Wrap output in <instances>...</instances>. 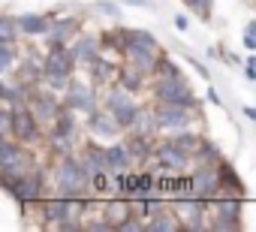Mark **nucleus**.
I'll use <instances>...</instances> for the list:
<instances>
[{"instance_id": "1", "label": "nucleus", "mask_w": 256, "mask_h": 232, "mask_svg": "<svg viewBox=\"0 0 256 232\" xmlns=\"http://www.w3.org/2000/svg\"><path fill=\"white\" fill-rule=\"evenodd\" d=\"M54 187L60 196H82V190L90 187V172H88L84 160L64 154V160L54 166Z\"/></svg>"}, {"instance_id": "2", "label": "nucleus", "mask_w": 256, "mask_h": 232, "mask_svg": "<svg viewBox=\"0 0 256 232\" xmlns=\"http://www.w3.org/2000/svg\"><path fill=\"white\" fill-rule=\"evenodd\" d=\"M76 54L72 48H66L64 42H52L46 60H42V76L52 82V84H64L70 76H72V66H76Z\"/></svg>"}, {"instance_id": "3", "label": "nucleus", "mask_w": 256, "mask_h": 232, "mask_svg": "<svg viewBox=\"0 0 256 232\" xmlns=\"http://www.w3.org/2000/svg\"><path fill=\"white\" fill-rule=\"evenodd\" d=\"M154 118L160 130L169 133H184L193 124V106H181V102H160L154 108Z\"/></svg>"}, {"instance_id": "4", "label": "nucleus", "mask_w": 256, "mask_h": 232, "mask_svg": "<svg viewBox=\"0 0 256 232\" xmlns=\"http://www.w3.org/2000/svg\"><path fill=\"white\" fill-rule=\"evenodd\" d=\"M154 96H157L160 102L196 106V100H193V90H190V84H187V78H184L181 72H175V76H166V78H157V84H154Z\"/></svg>"}, {"instance_id": "5", "label": "nucleus", "mask_w": 256, "mask_h": 232, "mask_svg": "<svg viewBox=\"0 0 256 232\" xmlns=\"http://www.w3.org/2000/svg\"><path fill=\"white\" fill-rule=\"evenodd\" d=\"M106 108L120 121L124 130H133V124H136V118H139V112H142V108L136 106V100L126 94V90H114V94H108V96H106Z\"/></svg>"}, {"instance_id": "6", "label": "nucleus", "mask_w": 256, "mask_h": 232, "mask_svg": "<svg viewBox=\"0 0 256 232\" xmlns=\"http://www.w3.org/2000/svg\"><path fill=\"white\" fill-rule=\"evenodd\" d=\"M154 157H157V166H160L163 172H184V169L190 166V154H187L175 139H169V142L157 145Z\"/></svg>"}, {"instance_id": "7", "label": "nucleus", "mask_w": 256, "mask_h": 232, "mask_svg": "<svg viewBox=\"0 0 256 232\" xmlns=\"http://www.w3.org/2000/svg\"><path fill=\"white\" fill-rule=\"evenodd\" d=\"M30 112L36 114V121L42 124V127H54V121H58V114H60V102L52 96V94H34L30 96Z\"/></svg>"}, {"instance_id": "8", "label": "nucleus", "mask_w": 256, "mask_h": 232, "mask_svg": "<svg viewBox=\"0 0 256 232\" xmlns=\"http://www.w3.org/2000/svg\"><path fill=\"white\" fill-rule=\"evenodd\" d=\"M90 130L96 133V136H102V139H112V136H118L124 127H120V121L114 118L112 112H90Z\"/></svg>"}, {"instance_id": "9", "label": "nucleus", "mask_w": 256, "mask_h": 232, "mask_svg": "<svg viewBox=\"0 0 256 232\" xmlns=\"http://www.w3.org/2000/svg\"><path fill=\"white\" fill-rule=\"evenodd\" d=\"M106 154H108V172H126L133 163V151L126 142L124 145H108Z\"/></svg>"}, {"instance_id": "10", "label": "nucleus", "mask_w": 256, "mask_h": 232, "mask_svg": "<svg viewBox=\"0 0 256 232\" xmlns=\"http://www.w3.org/2000/svg\"><path fill=\"white\" fill-rule=\"evenodd\" d=\"M82 160H84L90 178L100 175V172H108V154H106V148H100V145H88L84 154H82Z\"/></svg>"}, {"instance_id": "11", "label": "nucleus", "mask_w": 256, "mask_h": 232, "mask_svg": "<svg viewBox=\"0 0 256 232\" xmlns=\"http://www.w3.org/2000/svg\"><path fill=\"white\" fill-rule=\"evenodd\" d=\"M148 229H154V232H163V229H184V223H181V217H178V211H166L163 205L151 214V220H148Z\"/></svg>"}, {"instance_id": "12", "label": "nucleus", "mask_w": 256, "mask_h": 232, "mask_svg": "<svg viewBox=\"0 0 256 232\" xmlns=\"http://www.w3.org/2000/svg\"><path fill=\"white\" fill-rule=\"evenodd\" d=\"M66 106L76 112V108H84V112H94V96H90V90L84 88V84H78V82H72L70 84V90H66Z\"/></svg>"}, {"instance_id": "13", "label": "nucleus", "mask_w": 256, "mask_h": 232, "mask_svg": "<svg viewBox=\"0 0 256 232\" xmlns=\"http://www.w3.org/2000/svg\"><path fill=\"white\" fill-rule=\"evenodd\" d=\"M76 22L72 18H60V22H52V28H48V42H66V40H72V34H76Z\"/></svg>"}, {"instance_id": "14", "label": "nucleus", "mask_w": 256, "mask_h": 232, "mask_svg": "<svg viewBox=\"0 0 256 232\" xmlns=\"http://www.w3.org/2000/svg\"><path fill=\"white\" fill-rule=\"evenodd\" d=\"M130 214H133V199H130V202H120V199H118V202L106 205V217L112 220V226H114V229H120V223L130 217Z\"/></svg>"}, {"instance_id": "15", "label": "nucleus", "mask_w": 256, "mask_h": 232, "mask_svg": "<svg viewBox=\"0 0 256 232\" xmlns=\"http://www.w3.org/2000/svg\"><path fill=\"white\" fill-rule=\"evenodd\" d=\"M72 54H76L78 64H94L100 58V46H96V40H82V42L72 46Z\"/></svg>"}, {"instance_id": "16", "label": "nucleus", "mask_w": 256, "mask_h": 232, "mask_svg": "<svg viewBox=\"0 0 256 232\" xmlns=\"http://www.w3.org/2000/svg\"><path fill=\"white\" fill-rule=\"evenodd\" d=\"M48 28H52V22L42 18V16H22L18 18V30L22 34H48Z\"/></svg>"}, {"instance_id": "17", "label": "nucleus", "mask_w": 256, "mask_h": 232, "mask_svg": "<svg viewBox=\"0 0 256 232\" xmlns=\"http://www.w3.org/2000/svg\"><path fill=\"white\" fill-rule=\"evenodd\" d=\"M184 4H187L199 18H208V16H211V0H184Z\"/></svg>"}, {"instance_id": "18", "label": "nucleus", "mask_w": 256, "mask_h": 232, "mask_svg": "<svg viewBox=\"0 0 256 232\" xmlns=\"http://www.w3.org/2000/svg\"><path fill=\"white\" fill-rule=\"evenodd\" d=\"M16 28H18L16 18H4V40L6 42H16Z\"/></svg>"}]
</instances>
